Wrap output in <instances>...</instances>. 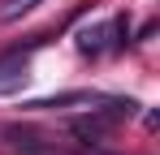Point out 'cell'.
I'll return each instance as SVG.
<instances>
[{
  "mask_svg": "<svg viewBox=\"0 0 160 155\" xmlns=\"http://www.w3.org/2000/svg\"><path fill=\"white\" fill-rule=\"evenodd\" d=\"M104 39H108V22H95V26H82V30H78V52H82V56H100V52L108 48Z\"/></svg>",
  "mask_w": 160,
  "mask_h": 155,
  "instance_id": "277c9868",
  "label": "cell"
},
{
  "mask_svg": "<svg viewBox=\"0 0 160 155\" xmlns=\"http://www.w3.org/2000/svg\"><path fill=\"white\" fill-rule=\"evenodd\" d=\"M74 103H95V95L91 91H65V95H52V99H35V103H26L30 112H43V108H74Z\"/></svg>",
  "mask_w": 160,
  "mask_h": 155,
  "instance_id": "5b68a950",
  "label": "cell"
},
{
  "mask_svg": "<svg viewBox=\"0 0 160 155\" xmlns=\"http://www.w3.org/2000/svg\"><path fill=\"white\" fill-rule=\"evenodd\" d=\"M43 0H0V22H18V17H26L30 9H39Z\"/></svg>",
  "mask_w": 160,
  "mask_h": 155,
  "instance_id": "8992f818",
  "label": "cell"
},
{
  "mask_svg": "<svg viewBox=\"0 0 160 155\" xmlns=\"http://www.w3.org/2000/svg\"><path fill=\"white\" fill-rule=\"evenodd\" d=\"M35 48V43H30ZM30 48H13L0 56V95H13V91H22V82H26V69H30Z\"/></svg>",
  "mask_w": 160,
  "mask_h": 155,
  "instance_id": "7a4b0ae2",
  "label": "cell"
},
{
  "mask_svg": "<svg viewBox=\"0 0 160 155\" xmlns=\"http://www.w3.org/2000/svg\"><path fill=\"white\" fill-rule=\"evenodd\" d=\"M4 138L13 142V151H18V155H52V147H48L35 129H26V125H9V129H4Z\"/></svg>",
  "mask_w": 160,
  "mask_h": 155,
  "instance_id": "3957f363",
  "label": "cell"
},
{
  "mask_svg": "<svg viewBox=\"0 0 160 155\" xmlns=\"http://www.w3.org/2000/svg\"><path fill=\"white\" fill-rule=\"evenodd\" d=\"M134 112H138V103H134V99H108L104 108H91L87 116H78L69 129H74V138H82V142L91 147V142H104L108 134L121 125V121H130Z\"/></svg>",
  "mask_w": 160,
  "mask_h": 155,
  "instance_id": "6da1fadb",
  "label": "cell"
}]
</instances>
